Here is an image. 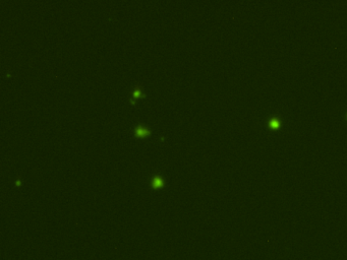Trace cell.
I'll return each mask as SVG.
<instances>
[{"mask_svg": "<svg viewBox=\"0 0 347 260\" xmlns=\"http://www.w3.org/2000/svg\"><path fill=\"white\" fill-rule=\"evenodd\" d=\"M163 184H164V180L161 176H159V175H155V176L153 177L152 185L154 186V187H161Z\"/></svg>", "mask_w": 347, "mask_h": 260, "instance_id": "3957f363", "label": "cell"}, {"mask_svg": "<svg viewBox=\"0 0 347 260\" xmlns=\"http://www.w3.org/2000/svg\"><path fill=\"white\" fill-rule=\"evenodd\" d=\"M151 133V130L149 129L148 127L143 126V125L138 124L135 127V134L136 136H145V135H149Z\"/></svg>", "mask_w": 347, "mask_h": 260, "instance_id": "6da1fadb", "label": "cell"}, {"mask_svg": "<svg viewBox=\"0 0 347 260\" xmlns=\"http://www.w3.org/2000/svg\"><path fill=\"white\" fill-rule=\"evenodd\" d=\"M140 97H145V95L143 94V92H142L141 87L138 86H136L135 87V89L132 91V103H135V99L140 98Z\"/></svg>", "mask_w": 347, "mask_h": 260, "instance_id": "7a4b0ae2", "label": "cell"}, {"mask_svg": "<svg viewBox=\"0 0 347 260\" xmlns=\"http://www.w3.org/2000/svg\"><path fill=\"white\" fill-rule=\"evenodd\" d=\"M271 122H272V125H276V124H278V120H276V119H273Z\"/></svg>", "mask_w": 347, "mask_h": 260, "instance_id": "277c9868", "label": "cell"}]
</instances>
